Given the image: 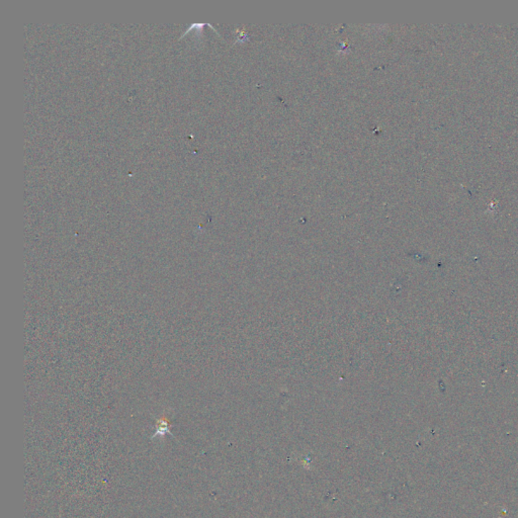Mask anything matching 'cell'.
<instances>
[{
    "mask_svg": "<svg viewBox=\"0 0 518 518\" xmlns=\"http://www.w3.org/2000/svg\"><path fill=\"white\" fill-rule=\"evenodd\" d=\"M171 426H169L168 419L166 417H161V419H157L156 421V431L152 434L151 439L157 438H163L166 434H171L173 436V432L171 431Z\"/></svg>",
    "mask_w": 518,
    "mask_h": 518,
    "instance_id": "1",
    "label": "cell"
}]
</instances>
